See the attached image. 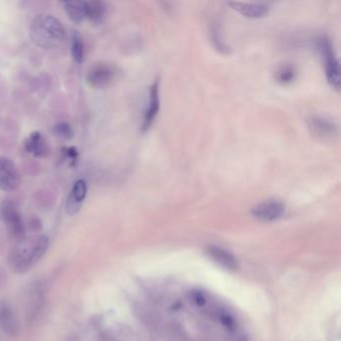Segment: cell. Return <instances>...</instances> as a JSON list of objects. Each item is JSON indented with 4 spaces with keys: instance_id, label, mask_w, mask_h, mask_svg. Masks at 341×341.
Instances as JSON below:
<instances>
[{
    "instance_id": "16",
    "label": "cell",
    "mask_w": 341,
    "mask_h": 341,
    "mask_svg": "<svg viewBox=\"0 0 341 341\" xmlns=\"http://www.w3.org/2000/svg\"><path fill=\"white\" fill-rule=\"evenodd\" d=\"M64 10L71 21L80 23L86 18L85 16V1H66L62 3Z\"/></svg>"
},
{
    "instance_id": "14",
    "label": "cell",
    "mask_w": 341,
    "mask_h": 341,
    "mask_svg": "<svg viewBox=\"0 0 341 341\" xmlns=\"http://www.w3.org/2000/svg\"><path fill=\"white\" fill-rule=\"evenodd\" d=\"M106 5L100 0L85 2V16L93 23H100L106 15Z\"/></svg>"
},
{
    "instance_id": "8",
    "label": "cell",
    "mask_w": 341,
    "mask_h": 341,
    "mask_svg": "<svg viewBox=\"0 0 341 341\" xmlns=\"http://www.w3.org/2000/svg\"><path fill=\"white\" fill-rule=\"evenodd\" d=\"M87 193V185L85 180L78 179L74 182L65 203V210L68 215L77 214L85 200Z\"/></svg>"
},
{
    "instance_id": "4",
    "label": "cell",
    "mask_w": 341,
    "mask_h": 341,
    "mask_svg": "<svg viewBox=\"0 0 341 341\" xmlns=\"http://www.w3.org/2000/svg\"><path fill=\"white\" fill-rule=\"evenodd\" d=\"M1 218L8 233L18 241L24 238L25 226L16 204L11 200H4L1 204Z\"/></svg>"
},
{
    "instance_id": "3",
    "label": "cell",
    "mask_w": 341,
    "mask_h": 341,
    "mask_svg": "<svg viewBox=\"0 0 341 341\" xmlns=\"http://www.w3.org/2000/svg\"><path fill=\"white\" fill-rule=\"evenodd\" d=\"M317 47L322 55L325 65V72L328 82L335 89L340 87V67L337 58L335 57L331 42L325 36L318 39Z\"/></svg>"
},
{
    "instance_id": "11",
    "label": "cell",
    "mask_w": 341,
    "mask_h": 341,
    "mask_svg": "<svg viewBox=\"0 0 341 341\" xmlns=\"http://www.w3.org/2000/svg\"><path fill=\"white\" fill-rule=\"evenodd\" d=\"M24 147L28 153L33 155L34 157L44 158L49 154V146L47 141L38 131L32 132L27 137Z\"/></svg>"
},
{
    "instance_id": "1",
    "label": "cell",
    "mask_w": 341,
    "mask_h": 341,
    "mask_svg": "<svg viewBox=\"0 0 341 341\" xmlns=\"http://www.w3.org/2000/svg\"><path fill=\"white\" fill-rule=\"evenodd\" d=\"M30 39L38 47L44 49L57 48L63 44L66 31L62 22L48 13L36 15L30 25Z\"/></svg>"
},
{
    "instance_id": "7",
    "label": "cell",
    "mask_w": 341,
    "mask_h": 341,
    "mask_svg": "<svg viewBox=\"0 0 341 341\" xmlns=\"http://www.w3.org/2000/svg\"><path fill=\"white\" fill-rule=\"evenodd\" d=\"M284 210H285V207L282 202L269 199L255 205L251 209V214L255 218L262 221H274L283 215Z\"/></svg>"
},
{
    "instance_id": "2",
    "label": "cell",
    "mask_w": 341,
    "mask_h": 341,
    "mask_svg": "<svg viewBox=\"0 0 341 341\" xmlns=\"http://www.w3.org/2000/svg\"><path fill=\"white\" fill-rule=\"evenodd\" d=\"M49 245L46 235H41L29 242L25 238L18 241L9 253V263L18 273H23L34 265L45 254Z\"/></svg>"
},
{
    "instance_id": "19",
    "label": "cell",
    "mask_w": 341,
    "mask_h": 341,
    "mask_svg": "<svg viewBox=\"0 0 341 341\" xmlns=\"http://www.w3.org/2000/svg\"><path fill=\"white\" fill-rule=\"evenodd\" d=\"M210 36H211V40L213 42V45L222 53H227L228 52V47L225 44V42L223 41L221 35H220V29L217 24H212L211 28H210Z\"/></svg>"
},
{
    "instance_id": "21",
    "label": "cell",
    "mask_w": 341,
    "mask_h": 341,
    "mask_svg": "<svg viewBox=\"0 0 341 341\" xmlns=\"http://www.w3.org/2000/svg\"><path fill=\"white\" fill-rule=\"evenodd\" d=\"M62 154H63L64 158H66L70 161L71 166L75 165V162L77 161V158H78V151L75 147H73V146L64 147L62 149Z\"/></svg>"
},
{
    "instance_id": "12",
    "label": "cell",
    "mask_w": 341,
    "mask_h": 341,
    "mask_svg": "<svg viewBox=\"0 0 341 341\" xmlns=\"http://www.w3.org/2000/svg\"><path fill=\"white\" fill-rule=\"evenodd\" d=\"M230 6L242 15L249 18H261L264 17L270 10L269 5L265 3H243V2H232Z\"/></svg>"
},
{
    "instance_id": "13",
    "label": "cell",
    "mask_w": 341,
    "mask_h": 341,
    "mask_svg": "<svg viewBox=\"0 0 341 341\" xmlns=\"http://www.w3.org/2000/svg\"><path fill=\"white\" fill-rule=\"evenodd\" d=\"M207 254L215 262L227 269H236L238 267V263L234 255L223 248L210 246L207 249Z\"/></svg>"
},
{
    "instance_id": "18",
    "label": "cell",
    "mask_w": 341,
    "mask_h": 341,
    "mask_svg": "<svg viewBox=\"0 0 341 341\" xmlns=\"http://www.w3.org/2000/svg\"><path fill=\"white\" fill-rule=\"evenodd\" d=\"M295 78V70L290 65L281 66L276 71V80L282 84H288Z\"/></svg>"
},
{
    "instance_id": "20",
    "label": "cell",
    "mask_w": 341,
    "mask_h": 341,
    "mask_svg": "<svg viewBox=\"0 0 341 341\" xmlns=\"http://www.w3.org/2000/svg\"><path fill=\"white\" fill-rule=\"evenodd\" d=\"M53 132L54 134L64 140L67 139H71L73 136V132H72V128L71 126L67 123V122H59L56 123L53 126Z\"/></svg>"
},
{
    "instance_id": "6",
    "label": "cell",
    "mask_w": 341,
    "mask_h": 341,
    "mask_svg": "<svg viewBox=\"0 0 341 341\" xmlns=\"http://www.w3.org/2000/svg\"><path fill=\"white\" fill-rule=\"evenodd\" d=\"M21 183V174L15 163L5 156H0V189L14 191Z\"/></svg>"
},
{
    "instance_id": "9",
    "label": "cell",
    "mask_w": 341,
    "mask_h": 341,
    "mask_svg": "<svg viewBox=\"0 0 341 341\" xmlns=\"http://www.w3.org/2000/svg\"><path fill=\"white\" fill-rule=\"evenodd\" d=\"M160 107V98H159V81L156 79L151 85L149 90V101L145 109L143 121H142V130L146 131L152 125L156 115L158 114Z\"/></svg>"
},
{
    "instance_id": "17",
    "label": "cell",
    "mask_w": 341,
    "mask_h": 341,
    "mask_svg": "<svg viewBox=\"0 0 341 341\" xmlns=\"http://www.w3.org/2000/svg\"><path fill=\"white\" fill-rule=\"evenodd\" d=\"M71 54L73 59L77 63H82L84 60V42L82 37L79 35L77 31H75L72 35L71 41Z\"/></svg>"
},
{
    "instance_id": "10",
    "label": "cell",
    "mask_w": 341,
    "mask_h": 341,
    "mask_svg": "<svg viewBox=\"0 0 341 341\" xmlns=\"http://www.w3.org/2000/svg\"><path fill=\"white\" fill-rule=\"evenodd\" d=\"M308 126L316 136L323 139H332L337 135V126L332 121L321 116L310 117Z\"/></svg>"
},
{
    "instance_id": "15",
    "label": "cell",
    "mask_w": 341,
    "mask_h": 341,
    "mask_svg": "<svg viewBox=\"0 0 341 341\" xmlns=\"http://www.w3.org/2000/svg\"><path fill=\"white\" fill-rule=\"evenodd\" d=\"M0 327L7 334H15L17 332V321L10 307L6 304L0 305Z\"/></svg>"
},
{
    "instance_id": "5",
    "label": "cell",
    "mask_w": 341,
    "mask_h": 341,
    "mask_svg": "<svg viewBox=\"0 0 341 341\" xmlns=\"http://www.w3.org/2000/svg\"><path fill=\"white\" fill-rule=\"evenodd\" d=\"M116 75V69L110 63L99 61L94 63L87 72L86 80L94 88H104L113 81Z\"/></svg>"
}]
</instances>
